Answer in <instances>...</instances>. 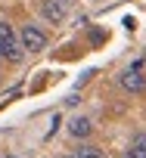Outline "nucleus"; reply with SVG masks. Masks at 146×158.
<instances>
[{"mask_svg":"<svg viewBox=\"0 0 146 158\" xmlns=\"http://www.w3.org/2000/svg\"><path fill=\"white\" fill-rule=\"evenodd\" d=\"M0 59H10V62H19V59H22L19 37H16L13 25L3 22V19H0Z\"/></svg>","mask_w":146,"mask_h":158,"instance_id":"1","label":"nucleus"},{"mask_svg":"<svg viewBox=\"0 0 146 158\" xmlns=\"http://www.w3.org/2000/svg\"><path fill=\"white\" fill-rule=\"evenodd\" d=\"M16 37H19V47L28 50V53H41V50L47 47V34H44L37 25H22V31H19Z\"/></svg>","mask_w":146,"mask_h":158,"instance_id":"2","label":"nucleus"},{"mask_svg":"<svg viewBox=\"0 0 146 158\" xmlns=\"http://www.w3.org/2000/svg\"><path fill=\"white\" fill-rule=\"evenodd\" d=\"M118 81H121V87H124L127 93H146V77L140 74V68H127V71H121Z\"/></svg>","mask_w":146,"mask_h":158,"instance_id":"3","label":"nucleus"},{"mask_svg":"<svg viewBox=\"0 0 146 158\" xmlns=\"http://www.w3.org/2000/svg\"><path fill=\"white\" fill-rule=\"evenodd\" d=\"M41 16L47 19V22H62L65 19V6L59 3V0H44V3H41Z\"/></svg>","mask_w":146,"mask_h":158,"instance_id":"4","label":"nucleus"},{"mask_svg":"<svg viewBox=\"0 0 146 158\" xmlns=\"http://www.w3.org/2000/svg\"><path fill=\"white\" fill-rule=\"evenodd\" d=\"M90 130H93V124H90L84 115H78V118H71V121H68V133L75 136V139H87Z\"/></svg>","mask_w":146,"mask_h":158,"instance_id":"5","label":"nucleus"},{"mask_svg":"<svg viewBox=\"0 0 146 158\" xmlns=\"http://www.w3.org/2000/svg\"><path fill=\"white\" fill-rule=\"evenodd\" d=\"M124 158H146V133H137L131 139V149H127Z\"/></svg>","mask_w":146,"mask_h":158,"instance_id":"6","label":"nucleus"},{"mask_svg":"<svg viewBox=\"0 0 146 158\" xmlns=\"http://www.w3.org/2000/svg\"><path fill=\"white\" fill-rule=\"evenodd\" d=\"M75 158H103V152L97 149V146H90V143H84L78 152H75Z\"/></svg>","mask_w":146,"mask_h":158,"instance_id":"7","label":"nucleus"},{"mask_svg":"<svg viewBox=\"0 0 146 158\" xmlns=\"http://www.w3.org/2000/svg\"><path fill=\"white\" fill-rule=\"evenodd\" d=\"M0 158H16V155H0Z\"/></svg>","mask_w":146,"mask_h":158,"instance_id":"8","label":"nucleus"},{"mask_svg":"<svg viewBox=\"0 0 146 158\" xmlns=\"http://www.w3.org/2000/svg\"><path fill=\"white\" fill-rule=\"evenodd\" d=\"M65 158H75V155H65Z\"/></svg>","mask_w":146,"mask_h":158,"instance_id":"9","label":"nucleus"}]
</instances>
